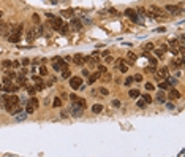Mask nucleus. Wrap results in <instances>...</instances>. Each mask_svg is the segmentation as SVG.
<instances>
[{
	"mask_svg": "<svg viewBox=\"0 0 185 157\" xmlns=\"http://www.w3.org/2000/svg\"><path fill=\"white\" fill-rule=\"evenodd\" d=\"M127 61H132V62H136V54L133 51H128L127 52Z\"/></svg>",
	"mask_w": 185,
	"mask_h": 157,
	"instance_id": "obj_22",
	"label": "nucleus"
},
{
	"mask_svg": "<svg viewBox=\"0 0 185 157\" xmlns=\"http://www.w3.org/2000/svg\"><path fill=\"white\" fill-rule=\"evenodd\" d=\"M98 72H97V73H92V75H90L89 76V84H93V83H95L97 81V79H98Z\"/></svg>",
	"mask_w": 185,
	"mask_h": 157,
	"instance_id": "obj_20",
	"label": "nucleus"
},
{
	"mask_svg": "<svg viewBox=\"0 0 185 157\" xmlns=\"http://www.w3.org/2000/svg\"><path fill=\"white\" fill-rule=\"evenodd\" d=\"M3 67H5V68H10V67H11V62H10V61H5V62H3Z\"/></svg>",
	"mask_w": 185,
	"mask_h": 157,
	"instance_id": "obj_46",
	"label": "nucleus"
},
{
	"mask_svg": "<svg viewBox=\"0 0 185 157\" xmlns=\"http://www.w3.org/2000/svg\"><path fill=\"white\" fill-rule=\"evenodd\" d=\"M62 14H63V16H66V18H71L73 13H71V10H65V11H62Z\"/></svg>",
	"mask_w": 185,
	"mask_h": 157,
	"instance_id": "obj_34",
	"label": "nucleus"
},
{
	"mask_svg": "<svg viewBox=\"0 0 185 157\" xmlns=\"http://www.w3.org/2000/svg\"><path fill=\"white\" fill-rule=\"evenodd\" d=\"M144 49H146V51H152L153 45H152V43H146V45H144Z\"/></svg>",
	"mask_w": 185,
	"mask_h": 157,
	"instance_id": "obj_35",
	"label": "nucleus"
},
{
	"mask_svg": "<svg viewBox=\"0 0 185 157\" xmlns=\"http://www.w3.org/2000/svg\"><path fill=\"white\" fill-rule=\"evenodd\" d=\"M70 75H71V73H70V70H68V68H65V70H62V78H65V79H68V78H70Z\"/></svg>",
	"mask_w": 185,
	"mask_h": 157,
	"instance_id": "obj_28",
	"label": "nucleus"
},
{
	"mask_svg": "<svg viewBox=\"0 0 185 157\" xmlns=\"http://www.w3.org/2000/svg\"><path fill=\"white\" fill-rule=\"evenodd\" d=\"M36 91H38L36 87H29V94H30V95H35V92H36Z\"/></svg>",
	"mask_w": 185,
	"mask_h": 157,
	"instance_id": "obj_43",
	"label": "nucleus"
},
{
	"mask_svg": "<svg viewBox=\"0 0 185 157\" xmlns=\"http://www.w3.org/2000/svg\"><path fill=\"white\" fill-rule=\"evenodd\" d=\"M149 14L150 16H155V18H158V19H166V13H164V10L163 8H160V6H157V5H150L149 6Z\"/></svg>",
	"mask_w": 185,
	"mask_h": 157,
	"instance_id": "obj_2",
	"label": "nucleus"
},
{
	"mask_svg": "<svg viewBox=\"0 0 185 157\" xmlns=\"http://www.w3.org/2000/svg\"><path fill=\"white\" fill-rule=\"evenodd\" d=\"M123 14H125V16H128V18L132 19L133 22H138V24L141 22V21H139V18H138V13L134 11V10H132V8H127L125 11H123Z\"/></svg>",
	"mask_w": 185,
	"mask_h": 157,
	"instance_id": "obj_6",
	"label": "nucleus"
},
{
	"mask_svg": "<svg viewBox=\"0 0 185 157\" xmlns=\"http://www.w3.org/2000/svg\"><path fill=\"white\" fill-rule=\"evenodd\" d=\"M21 109H22V105H21V103H18V105H14V106H11V108H8V109H6V111H8L10 114L16 116V114H18L19 111H21Z\"/></svg>",
	"mask_w": 185,
	"mask_h": 157,
	"instance_id": "obj_11",
	"label": "nucleus"
},
{
	"mask_svg": "<svg viewBox=\"0 0 185 157\" xmlns=\"http://www.w3.org/2000/svg\"><path fill=\"white\" fill-rule=\"evenodd\" d=\"M70 25H71L75 30H81V29H82V25H81V21H79V19H71Z\"/></svg>",
	"mask_w": 185,
	"mask_h": 157,
	"instance_id": "obj_16",
	"label": "nucleus"
},
{
	"mask_svg": "<svg viewBox=\"0 0 185 157\" xmlns=\"http://www.w3.org/2000/svg\"><path fill=\"white\" fill-rule=\"evenodd\" d=\"M146 105L147 103L144 102V100H139V102H138V106H139V108H146Z\"/></svg>",
	"mask_w": 185,
	"mask_h": 157,
	"instance_id": "obj_41",
	"label": "nucleus"
},
{
	"mask_svg": "<svg viewBox=\"0 0 185 157\" xmlns=\"http://www.w3.org/2000/svg\"><path fill=\"white\" fill-rule=\"evenodd\" d=\"M33 38H35V35H33V30H32V29H30V30L27 32V40H29V41H32Z\"/></svg>",
	"mask_w": 185,
	"mask_h": 157,
	"instance_id": "obj_30",
	"label": "nucleus"
},
{
	"mask_svg": "<svg viewBox=\"0 0 185 157\" xmlns=\"http://www.w3.org/2000/svg\"><path fill=\"white\" fill-rule=\"evenodd\" d=\"M143 100L146 103H152V97H150L149 94H146V95H143Z\"/></svg>",
	"mask_w": 185,
	"mask_h": 157,
	"instance_id": "obj_32",
	"label": "nucleus"
},
{
	"mask_svg": "<svg viewBox=\"0 0 185 157\" xmlns=\"http://www.w3.org/2000/svg\"><path fill=\"white\" fill-rule=\"evenodd\" d=\"M36 108H38V98L36 97H30L25 103V113L27 114H32V113H35Z\"/></svg>",
	"mask_w": 185,
	"mask_h": 157,
	"instance_id": "obj_3",
	"label": "nucleus"
},
{
	"mask_svg": "<svg viewBox=\"0 0 185 157\" xmlns=\"http://www.w3.org/2000/svg\"><path fill=\"white\" fill-rule=\"evenodd\" d=\"M71 114L73 116H76V118H79V116H82V111H84V108H79V106H76V105H73V108H71Z\"/></svg>",
	"mask_w": 185,
	"mask_h": 157,
	"instance_id": "obj_15",
	"label": "nucleus"
},
{
	"mask_svg": "<svg viewBox=\"0 0 185 157\" xmlns=\"http://www.w3.org/2000/svg\"><path fill=\"white\" fill-rule=\"evenodd\" d=\"M164 10H166V11H169V14H174V16L180 14L179 6H176V5H166V6H164Z\"/></svg>",
	"mask_w": 185,
	"mask_h": 157,
	"instance_id": "obj_7",
	"label": "nucleus"
},
{
	"mask_svg": "<svg viewBox=\"0 0 185 157\" xmlns=\"http://www.w3.org/2000/svg\"><path fill=\"white\" fill-rule=\"evenodd\" d=\"M18 83H19L21 86H25V76H24V75H22V76H18Z\"/></svg>",
	"mask_w": 185,
	"mask_h": 157,
	"instance_id": "obj_31",
	"label": "nucleus"
},
{
	"mask_svg": "<svg viewBox=\"0 0 185 157\" xmlns=\"http://www.w3.org/2000/svg\"><path fill=\"white\" fill-rule=\"evenodd\" d=\"M18 89H19V87H18V86H14V84H5L2 91L8 92V94H10V92H11V94H14V92H18Z\"/></svg>",
	"mask_w": 185,
	"mask_h": 157,
	"instance_id": "obj_12",
	"label": "nucleus"
},
{
	"mask_svg": "<svg viewBox=\"0 0 185 157\" xmlns=\"http://www.w3.org/2000/svg\"><path fill=\"white\" fill-rule=\"evenodd\" d=\"M112 105H114V106H120V102H119V100H114Z\"/></svg>",
	"mask_w": 185,
	"mask_h": 157,
	"instance_id": "obj_52",
	"label": "nucleus"
},
{
	"mask_svg": "<svg viewBox=\"0 0 185 157\" xmlns=\"http://www.w3.org/2000/svg\"><path fill=\"white\" fill-rule=\"evenodd\" d=\"M60 33H62V35H66V33H68V25L63 24V27L60 29Z\"/></svg>",
	"mask_w": 185,
	"mask_h": 157,
	"instance_id": "obj_33",
	"label": "nucleus"
},
{
	"mask_svg": "<svg viewBox=\"0 0 185 157\" xmlns=\"http://www.w3.org/2000/svg\"><path fill=\"white\" fill-rule=\"evenodd\" d=\"M164 79H168V84H169V86H176L177 84V79L173 78V76H166Z\"/></svg>",
	"mask_w": 185,
	"mask_h": 157,
	"instance_id": "obj_24",
	"label": "nucleus"
},
{
	"mask_svg": "<svg viewBox=\"0 0 185 157\" xmlns=\"http://www.w3.org/2000/svg\"><path fill=\"white\" fill-rule=\"evenodd\" d=\"M166 76H168V67H161V68L158 70V75H157V78L161 81V79H164Z\"/></svg>",
	"mask_w": 185,
	"mask_h": 157,
	"instance_id": "obj_14",
	"label": "nucleus"
},
{
	"mask_svg": "<svg viewBox=\"0 0 185 157\" xmlns=\"http://www.w3.org/2000/svg\"><path fill=\"white\" fill-rule=\"evenodd\" d=\"M46 18L51 21V27L54 29V30L60 32V29L63 27V21H62V18H56V16H52L51 13H46Z\"/></svg>",
	"mask_w": 185,
	"mask_h": 157,
	"instance_id": "obj_1",
	"label": "nucleus"
},
{
	"mask_svg": "<svg viewBox=\"0 0 185 157\" xmlns=\"http://www.w3.org/2000/svg\"><path fill=\"white\" fill-rule=\"evenodd\" d=\"M92 111L95 113V114L101 113V111H103V105H98V103H97V105H93V106H92Z\"/></svg>",
	"mask_w": 185,
	"mask_h": 157,
	"instance_id": "obj_21",
	"label": "nucleus"
},
{
	"mask_svg": "<svg viewBox=\"0 0 185 157\" xmlns=\"http://www.w3.org/2000/svg\"><path fill=\"white\" fill-rule=\"evenodd\" d=\"M82 75H84V76H89V75H90V73H89V70H87V68H84V70H82Z\"/></svg>",
	"mask_w": 185,
	"mask_h": 157,
	"instance_id": "obj_49",
	"label": "nucleus"
},
{
	"mask_svg": "<svg viewBox=\"0 0 185 157\" xmlns=\"http://www.w3.org/2000/svg\"><path fill=\"white\" fill-rule=\"evenodd\" d=\"M68 79H70V87H71L73 91L82 87V79H81L79 76H73V78H68Z\"/></svg>",
	"mask_w": 185,
	"mask_h": 157,
	"instance_id": "obj_4",
	"label": "nucleus"
},
{
	"mask_svg": "<svg viewBox=\"0 0 185 157\" xmlns=\"http://www.w3.org/2000/svg\"><path fill=\"white\" fill-rule=\"evenodd\" d=\"M60 105H62V100H60V97H56V98H54V102H52V106H54V108H59Z\"/></svg>",
	"mask_w": 185,
	"mask_h": 157,
	"instance_id": "obj_25",
	"label": "nucleus"
},
{
	"mask_svg": "<svg viewBox=\"0 0 185 157\" xmlns=\"http://www.w3.org/2000/svg\"><path fill=\"white\" fill-rule=\"evenodd\" d=\"M158 87L161 89V91H166V89H169V84H168V83H164V81H160Z\"/></svg>",
	"mask_w": 185,
	"mask_h": 157,
	"instance_id": "obj_26",
	"label": "nucleus"
},
{
	"mask_svg": "<svg viewBox=\"0 0 185 157\" xmlns=\"http://www.w3.org/2000/svg\"><path fill=\"white\" fill-rule=\"evenodd\" d=\"M100 92H101L103 95H108V89H105V87H101V89H100Z\"/></svg>",
	"mask_w": 185,
	"mask_h": 157,
	"instance_id": "obj_48",
	"label": "nucleus"
},
{
	"mask_svg": "<svg viewBox=\"0 0 185 157\" xmlns=\"http://www.w3.org/2000/svg\"><path fill=\"white\" fill-rule=\"evenodd\" d=\"M146 72H147V73H155L157 70H155V67L152 65V67H147V68H146Z\"/></svg>",
	"mask_w": 185,
	"mask_h": 157,
	"instance_id": "obj_38",
	"label": "nucleus"
},
{
	"mask_svg": "<svg viewBox=\"0 0 185 157\" xmlns=\"http://www.w3.org/2000/svg\"><path fill=\"white\" fill-rule=\"evenodd\" d=\"M157 102H160V103H164V102H166V95H164L161 91L157 94Z\"/></svg>",
	"mask_w": 185,
	"mask_h": 157,
	"instance_id": "obj_19",
	"label": "nucleus"
},
{
	"mask_svg": "<svg viewBox=\"0 0 185 157\" xmlns=\"http://www.w3.org/2000/svg\"><path fill=\"white\" fill-rule=\"evenodd\" d=\"M160 49H161L163 52H166V51H168V46H166V45H161V46H160Z\"/></svg>",
	"mask_w": 185,
	"mask_h": 157,
	"instance_id": "obj_47",
	"label": "nucleus"
},
{
	"mask_svg": "<svg viewBox=\"0 0 185 157\" xmlns=\"http://www.w3.org/2000/svg\"><path fill=\"white\" fill-rule=\"evenodd\" d=\"M155 54L158 56V57H163V54H164V52H163V51H161V49L158 48V49H155Z\"/></svg>",
	"mask_w": 185,
	"mask_h": 157,
	"instance_id": "obj_44",
	"label": "nucleus"
},
{
	"mask_svg": "<svg viewBox=\"0 0 185 157\" xmlns=\"http://www.w3.org/2000/svg\"><path fill=\"white\" fill-rule=\"evenodd\" d=\"M6 38H8L10 43H19L21 41V33H8Z\"/></svg>",
	"mask_w": 185,
	"mask_h": 157,
	"instance_id": "obj_8",
	"label": "nucleus"
},
{
	"mask_svg": "<svg viewBox=\"0 0 185 157\" xmlns=\"http://www.w3.org/2000/svg\"><path fill=\"white\" fill-rule=\"evenodd\" d=\"M144 57H147V59H149L150 65H153V67H155L157 63H158V62H157V59H155V57H150V56H149V52H147V51H144Z\"/></svg>",
	"mask_w": 185,
	"mask_h": 157,
	"instance_id": "obj_17",
	"label": "nucleus"
},
{
	"mask_svg": "<svg viewBox=\"0 0 185 157\" xmlns=\"http://www.w3.org/2000/svg\"><path fill=\"white\" fill-rule=\"evenodd\" d=\"M112 62V57H109V56H106V63H111Z\"/></svg>",
	"mask_w": 185,
	"mask_h": 157,
	"instance_id": "obj_51",
	"label": "nucleus"
},
{
	"mask_svg": "<svg viewBox=\"0 0 185 157\" xmlns=\"http://www.w3.org/2000/svg\"><path fill=\"white\" fill-rule=\"evenodd\" d=\"M144 87H146V91H149V92H150V91H153V89H155V86H153L152 83H149V81H147Z\"/></svg>",
	"mask_w": 185,
	"mask_h": 157,
	"instance_id": "obj_29",
	"label": "nucleus"
},
{
	"mask_svg": "<svg viewBox=\"0 0 185 157\" xmlns=\"http://www.w3.org/2000/svg\"><path fill=\"white\" fill-rule=\"evenodd\" d=\"M33 83H35L36 86H38V91H43V89H45V83H43V79L40 78V76H33Z\"/></svg>",
	"mask_w": 185,
	"mask_h": 157,
	"instance_id": "obj_13",
	"label": "nucleus"
},
{
	"mask_svg": "<svg viewBox=\"0 0 185 157\" xmlns=\"http://www.w3.org/2000/svg\"><path fill=\"white\" fill-rule=\"evenodd\" d=\"M3 83H5V84H11V78L5 76V78H3Z\"/></svg>",
	"mask_w": 185,
	"mask_h": 157,
	"instance_id": "obj_45",
	"label": "nucleus"
},
{
	"mask_svg": "<svg viewBox=\"0 0 185 157\" xmlns=\"http://www.w3.org/2000/svg\"><path fill=\"white\" fill-rule=\"evenodd\" d=\"M3 100H5V106H6V109L11 108V106H14V105H18V103H21V102H19L21 98H19L18 95H10L8 98H3Z\"/></svg>",
	"mask_w": 185,
	"mask_h": 157,
	"instance_id": "obj_5",
	"label": "nucleus"
},
{
	"mask_svg": "<svg viewBox=\"0 0 185 157\" xmlns=\"http://www.w3.org/2000/svg\"><path fill=\"white\" fill-rule=\"evenodd\" d=\"M29 63H30L29 59H22V65H29Z\"/></svg>",
	"mask_w": 185,
	"mask_h": 157,
	"instance_id": "obj_50",
	"label": "nucleus"
},
{
	"mask_svg": "<svg viewBox=\"0 0 185 157\" xmlns=\"http://www.w3.org/2000/svg\"><path fill=\"white\" fill-rule=\"evenodd\" d=\"M6 76H8V78H16V73L14 72H10V70H8V72H6Z\"/></svg>",
	"mask_w": 185,
	"mask_h": 157,
	"instance_id": "obj_40",
	"label": "nucleus"
},
{
	"mask_svg": "<svg viewBox=\"0 0 185 157\" xmlns=\"http://www.w3.org/2000/svg\"><path fill=\"white\" fill-rule=\"evenodd\" d=\"M133 81L141 83V81H143V75H134V76H133Z\"/></svg>",
	"mask_w": 185,
	"mask_h": 157,
	"instance_id": "obj_36",
	"label": "nucleus"
},
{
	"mask_svg": "<svg viewBox=\"0 0 185 157\" xmlns=\"http://www.w3.org/2000/svg\"><path fill=\"white\" fill-rule=\"evenodd\" d=\"M2 89H3V86H2V84H0V91H2Z\"/></svg>",
	"mask_w": 185,
	"mask_h": 157,
	"instance_id": "obj_53",
	"label": "nucleus"
},
{
	"mask_svg": "<svg viewBox=\"0 0 185 157\" xmlns=\"http://www.w3.org/2000/svg\"><path fill=\"white\" fill-rule=\"evenodd\" d=\"M169 51L173 52L174 56H176V54H179V45H177V41H176V40H171V43H169Z\"/></svg>",
	"mask_w": 185,
	"mask_h": 157,
	"instance_id": "obj_10",
	"label": "nucleus"
},
{
	"mask_svg": "<svg viewBox=\"0 0 185 157\" xmlns=\"http://www.w3.org/2000/svg\"><path fill=\"white\" fill-rule=\"evenodd\" d=\"M132 83H133V76H128V78L125 79V86L128 87V86H132Z\"/></svg>",
	"mask_w": 185,
	"mask_h": 157,
	"instance_id": "obj_37",
	"label": "nucleus"
},
{
	"mask_svg": "<svg viewBox=\"0 0 185 157\" xmlns=\"http://www.w3.org/2000/svg\"><path fill=\"white\" fill-rule=\"evenodd\" d=\"M32 19H33V22H35V24H40V16L38 14H33Z\"/></svg>",
	"mask_w": 185,
	"mask_h": 157,
	"instance_id": "obj_39",
	"label": "nucleus"
},
{
	"mask_svg": "<svg viewBox=\"0 0 185 157\" xmlns=\"http://www.w3.org/2000/svg\"><path fill=\"white\" fill-rule=\"evenodd\" d=\"M128 95L132 97V98H138V97H139L141 94H139V91H138V89H132V91L128 92Z\"/></svg>",
	"mask_w": 185,
	"mask_h": 157,
	"instance_id": "obj_23",
	"label": "nucleus"
},
{
	"mask_svg": "<svg viewBox=\"0 0 185 157\" xmlns=\"http://www.w3.org/2000/svg\"><path fill=\"white\" fill-rule=\"evenodd\" d=\"M179 97H180V92H179V91H176V89H171V92H169V98L176 100V98H179Z\"/></svg>",
	"mask_w": 185,
	"mask_h": 157,
	"instance_id": "obj_18",
	"label": "nucleus"
},
{
	"mask_svg": "<svg viewBox=\"0 0 185 157\" xmlns=\"http://www.w3.org/2000/svg\"><path fill=\"white\" fill-rule=\"evenodd\" d=\"M98 73H106V67H103V65H100L98 67V70H97Z\"/></svg>",
	"mask_w": 185,
	"mask_h": 157,
	"instance_id": "obj_42",
	"label": "nucleus"
},
{
	"mask_svg": "<svg viewBox=\"0 0 185 157\" xmlns=\"http://www.w3.org/2000/svg\"><path fill=\"white\" fill-rule=\"evenodd\" d=\"M40 75H41V76H48V68H46L45 65L40 67Z\"/></svg>",
	"mask_w": 185,
	"mask_h": 157,
	"instance_id": "obj_27",
	"label": "nucleus"
},
{
	"mask_svg": "<svg viewBox=\"0 0 185 157\" xmlns=\"http://www.w3.org/2000/svg\"><path fill=\"white\" fill-rule=\"evenodd\" d=\"M73 62H75L76 65H84V62H86V56L75 54V56H73Z\"/></svg>",
	"mask_w": 185,
	"mask_h": 157,
	"instance_id": "obj_9",
	"label": "nucleus"
},
{
	"mask_svg": "<svg viewBox=\"0 0 185 157\" xmlns=\"http://www.w3.org/2000/svg\"><path fill=\"white\" fill-rule=\"evenodd\" d=\"M0 27H2V22H0Z\"/></svg>",
	"mask_w": 185,
	"mask_h": 157,
	"instance_id": "obj_54",
	"label": "nucleus"
}]
</instances>
